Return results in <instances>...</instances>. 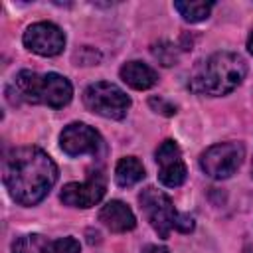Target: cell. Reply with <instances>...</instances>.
Instances as JSON below:
<instances>
[{
	"instance_id": "cell-16",
	"label": "cell",
	"mask_w": 253,
	"mask_h": 253,
	"mask_svg": "<svg viewBox=\"0 0 253 253\" xmlns=\"http://www.w3.org/2000/svg\"><path fill=\"white\" fill-rule=\"evenodd\" d=\"M152 55L164 65V67H170L178 61V51H176V45L170 43V42H158L152 45Z\"/></svg>"
},
{
	"instance_id": "cell-20",
	"label": "cell",
	"mask_w": 253,
	"mask_h": 253,
	"mask_svg": "<svg viewBox=\"0 0 253 253\" xmlns=\"http://www.w3.org/2000/svg\"><path fill=\"white\" fill-rule=\"evenodd\" d=\"M140 253H170L166 247H162V245H146Z\"/></svg>"
},
{
	"instance_id": "cell-12",
	"label": "cell",
	"mask_w": 253,
	"mask_h": 253,
	"mask_svg": "<svg viewBox=\"0 0 253 253\" xmlns=\"http://www.w3.org/2000/svg\"><path fill=\"white\" fill-rule=\"evenodd\" d=\"M119 73H121V79H123L128 87H132V89H136V91L150 89V87L156 85V81H158V73H156L150 65L142 63V61H128V63H125V65L121 67Z\"/></svg>"
},
{
	"instance_id": "cell-13",
	"label": "cell",
	"mask_w": 253,
	"mask_h": 253,
	"mask_svg": "<svg viewBox=\"0 0 253 253\" xmlns=\"http://www.w3.org/2000/svg\"><path fill=\"white\" fill-rule=\"evenodd\" d=\"M144 178V166L134 156H125L115 166V180L121 188H130Z\"/></svg>"
},
{
	"instance_id": "cell-8",
	"label": "cell",
	"mask_w": 253,
	"mask_h": 253,
	"mask_svg": "<svg viewBox=\"0 0 253 253\" xmlns=\"http://www.w3.org/2000/svg\"><path fill=\"white\" fill-rule=\"evenodd\" d=\"M59 146L67 156L97 154L103 148V138L93 126L85 123H71L61 130Z\"/></svg>"
},
{
	"instance_id": "cell-3",
	"label": "cell",
	"mask_w": 253,
	"mask_h": 253,
	"mask_svg": "<svg viewBox=\"0 0 253 253\" xmlns=\"http://www.w3.org/2000/svg\"><path fill=\"white\" fill-rule=\"evenodd\" d=\"M10 103H30V105H47L51 109L65 107L73 97V87L67 77L59 73H36L22 69L12 83L8 85Z\"/></svg>"
},
{
	"instance_id": "cell-21",
	"label": "cell",
	"mask_w": 253,
	"mask_h": 253,
	"mask_svg": "<svg viewBox=\"0 0 253 253\" xmlns=\"http://www.w3.org/2000/svg\"><path fill=\"white\" fill-rule=\"evenodd\" d=\"M247 49H249V53L253 55V28H251V34H249V38H247Z\"/></svg>"
},
{
	"instance_id": "cell-14",
	"label": "cell",
	"mask_w": 253,
	"mask_h": 253,
	"mask_svg": "<svg viewBox=\"0 0 253 253\" xmlns=\"http://www.w3.org/2000/svg\"><path fill=\"white\" fill-rule=\"evenodd\" d=\"M174 8L186 22L196 24L210 16L213 4L211 2H174Z\"/></svg>"
},
{
	"instance_id": "cell-19",
	"label": "cell",
	"mask_w": 253,
	"mask_h": 253,
	"mask_svg": "<svg viewBox=\"0 0 253 253\" xmlns=\"http://www.w3.org/2000/svg\"><path fill=\"white\" fill-rule=\"evenodd\" d=\"M148 103H150V107H152L156 113H162V115H166V117H172V115L176 113V107L170 105L168 101H164L162 97H152Z\"/></svg>"
},
{
	"instance_id": "cell-2",
	"label": "cell",
	"mask_w": 253,
	"mask_h": 253,
	"mask_svg": "<svg viewBox=\"0 0 253 253\" xmlns=\"http://www.w3.org/2000/svg\"><path fill=\"white\" fill-rule=\"evenodd\" d=\"M245 73L247 65L241 55L233 51H217L196 65L188 87L198 95L221 97L237 89L245 79Z\"/></svg>"
},
{
	"instance_id": "cell-11",
	"label": "cell",
	"mask_w": 253,
	"mask_h": 253,
	"mask_svg": "<svg viewBox=\"0 0 253 253\" xmlns=\"http://www.w3.org/2000/svg\"><path fill=\"white\" fill-rule=\"evenodd\" d=\"M99 221H101L107 229H111V231H115V233L130 231V229H134V225H136V217H134L132 210H130L126 204H123L121 200H111V202H107V204L101 208V211H99Z\"/></svg>"
},
{
	"instance_id": "cell-1",
	"label": "cell",
	"mask_w": 253,
	"mask_h": 253,
	"mask_svg": "<svg viewBox=\"0 0 253 253\" xmlns=\"http://www.w3.org/2000/svg\"><path fill=\"white\" fill-rule=\"evenodd\" d=\"M57 182V166L38 146L14 148L4 160V186L20 206L40 204Z\"/></svg>"
},
{
	"instance_id": "cell-5",
	"label": "cell",
	"mask_w": 253,
	"mask_h": 253,
	"mask_svg": "<svg viewBox=\"0 0 253 253\" xmlns=\"http://www.w3.org/2000/svg\"><path fill=\"white\" fill-rule=\"evenodd\" d=\"M83 103L91 113L113 121H121L130 109V97L121 87L109 81L91 83L83 91Z\"/></svg>"
},
{
	"instance_id": "cell-9",
	"label": "cell",
	"mask_w": 253,
	"mask_h": 253,
	"mask_svg": "<svg viewBox=\"0 0 253 253\" xmlns=\"http://www.w3.org/2000/svg\"><path fill=\"white\" fill-rule=\"evenodd\" d=\"M154 160L158 164V180L168 188H178L186 182L188 170L182 160V150L176 144V140L166 138L156 148Z\"/></svg>"
},
{
	"instance_id": "cell-15",
	"label": "cell",
	"mask_w": 253,
	"mask_h": 253,
	"mask_svg": "<svg viewBox=\"0 0 253 253\" xmlns=\"http://www.w3.org/2000/svg\"><path fill=\"white\" fill-rule=\"evenodd\" d=\"M47 243L49 241H45V237L43 235H38V233H34V235H22V237H18L12 243V251L14 253H43V249H45Z\"/></svg>"
},
{
	"instance_id": "cell-22",
	"label": "cell",
	"mask_w": 253,
	"mask_h": 253,
	"mask_svg": "<svg viewBox=\"0 0 253 253\" xmlns=\"http://www.w3.org/2000/svg\"><path fill=\"white\" fill-rule=\"evenodd\" d=\"M251 172H253V166H251Z\"/></svg>"
},
{
	"instance_id": "cell-7",
	"label": "cell",
	"mask_w": 253,
	"mask_h": 253,
	"mask_svg": "<svg viewBox=\"0 0 253 253\" xmlns=\"http://www.w3.org/2000/svg\"><path fill=\"white\" fill-rule=\"evenodd\" d=\"M24 45L43 57L59 55L65 47V34L51 22H36L24 32Z\"/></svg>"
},
{
	"instance_id": "cell-6",
	"label": "cell",
	"mask_w": 253,
	"mask_h": 253,
	"mask_svg": "<svg viewBox=\"0 0 253 253\" xmlns=\"http://www.w3.org/2000/svg\"><path fill=\"white\" fill-rule=\"evenodd\" d=\"M245 158V148L241 142H217L206 148L200 156V168L206 176L213 180H225L233 176Z\"/></svg>"
},
{
	"instance_id": "cell-18",
	"label": "cell",
	"mask_w": 253,
	"mask_h": 253,
	"mask_svg": "<svg viewBox=\"0 0 253 253\" xmlns=\"http://www.w3.org/2000/svg\"><path fill=\"white\" fill-rule=\"evenodd\" d=\"M75 57L79 59L81 65H97V63L101 61V53L95 51V49H91V47H83V49H79V51L75 53Z\"/></svg>"
},
{
	"instance_id": "cell-10",
	"label": "cell",
	"mask_w": 253,
	"mask_h": 253,
	"mask_svg": "<svg viewBox=\"0 0 253 253\" xmlns=\"http://www.w3.org/2000/svg\"><path fill=\"white\" fill-rule=\"evenodd\" d=\"M105 196V180L101 174H93L85 182H69L63 186L59 198L69 208H93Z\"/></svg>"
},
{
	"instance_id": "cell-4",
	"label": "cell",
	"mask_w": 253,
	"mask_h": 253,
	"mask_svg": "<svg viewBox=\"0 0 253 253\" xmlns=\"http://www.w3.org/2000/svg\"><path fill=\"white\" fill-rule=\"evenodd\" d=\"M138 204L148 223L162 239H168L170 231L174 229L180 233H190L194 229V217L188 213H180L174 208L170 196L154 186H148L138 194Z\"/></svg>"
},
{
	"instance_id": "cell-17",
	"label": "cell",
	"mask_w": 253,
	"mask_h": 253,
	"mask_svg": "<svg viewBox=\"0 0 253 253\" xmlns=\"http://www.w3.org/2000/svg\"><path fill=\"white\" fill-rule=\"evenodd\" d=\"M43 253H81V245L75 237H61V239L49 241Z\"/></svg>"
}]
</instances>
